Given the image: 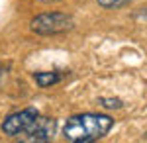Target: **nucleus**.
I'll use <instances>...</instances> for the list:
<instances>
[{
	"label": "nucleus",
	"instance_id": "nucleus-8",
	"mask_svg": "<svg viewBox=\"0 0 147 143\" xmlns=\"http://www.w3.org/2000/svg\"><path fill=\"white\" fill-rule=\"evenodd\" d=\"M43 2H51V0H43Z\"/></svg>",
	"mask_w": 147,
	"mask_h": 143
},
{
	"label": "nucleus",
	"instance_id": "nucleus-6",
	"mask_svg": "<svg viewBox=\"0 0 147 143\" xmlns=\"http://www.w3.org/2000/svg\"><path fill=\"white\" fill-rule=\"evenodd\" d=\"M127 2L129 0H98V4H100L102 8H122Z\"/></svg>",
	"mask_w": 147,
	"mask_h": 143
},
{
	"label": "nucleus",
	"instance_id": "nucleus-2",
	"mask_svg": "<svg viewBox=\"0 0 147 143\" xmlns=\"http://www.w3.org/2000/svg\"><path fill=\"white\" fill-rule=\"evenodd\" d=\"M73 26V18L61 12H51V14H41L30 22L32 32L39 33V35H53V33H61L69 30Z\"/></svg>",
	"mask_w": 147,
	"mask_h": 143
},
{
	"label": "nucleus",
	"instance_id": "nucleus-7",
	"mask_svg": "<svg viewBox=\"0 0 147 143\" xmlns=\"http://www.w3.org/2000/svg\"><path fill=\"white\" fill-rule=\"evenodd\" d=\"M100 104L104 108H120L122 106L120 100H108V98H100Z\"/></svg>",
	"mask_w": 147,
	"mask_h": 143
},
{
	"label": "nucleus",
	"instance_id": "nucleus-1",
	"mask_svg": "<svg viewBox=\"0 0 147 143\" xmlns=\"http://www.w3.org/2000/svg\"><path fill=\"white\" fill-rule=\"evenodd\" d=\"M114 120L110 116H102V114H80L69 118L63 135L67 141L73 143H90L104 137L106 133L112 130Z\"/></svg>",
	"mask_w": 147,
	"mask_h": 143
},
{
	"label": "nucleus",
	"instance_id": "nucleus-3",
	"mask_svg": "<svg viewBox=\"0 0 147 143\" xmlns=\"http://www.w3.org/2000/svg\"><path fill=\"white\" fill-rule=\"evenodd\" d=\"M37 116H39V114H37V110H34V108H26V110H22V112H16V114L8 116L6 120L2 121V132L6 133V135H10V137L22 135V133L35 121Z\"/></svg>",
	"mask_w": 147,
	"mask_h": 143
},
{
	"label": "nucleus",
	"instance_id": "nucleus-5",
	"mask_svg": "<svg viewBox=\"0 0 147 143\" xmlns=\"http://www.w3.org/2000/svg\"><path fill=\"white\" fill-rule=\"evenodd\" d=\"M34 78L41 88H47V86H51V84H55V82H59L61 80V75L55 73V71L53 73H35Z\"/></svg>",
	"mask_w": 147,
	"mask_h": 143
},
{
	"label": "nucleus",
	"instance_id": "nucleus-4",
	"mask_svg": "<svg viewBox=\"0 0 147 143\" xmlns=\"http://www.w3.org/2000/svg\"><path fill=\"white\" fill-rule=\"evenodd\" d=\"M55 127L57 123L53 118H41V116H37L35 121L22 133V139L24 141H51L53 139V135H55Z\"/></svg>",
	"mask_w": 147,
	"mask_h": 143
}]
</instances>
